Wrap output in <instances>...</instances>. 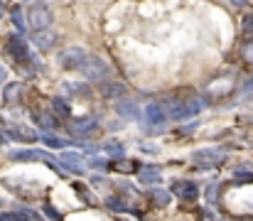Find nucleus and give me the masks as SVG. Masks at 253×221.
I'll return each instance as SVG.
<instances>
[{
	"instance_id": "nucleus-7",
	"label": "nucleus",
	"mask_w": 253,
	"mask_h": 221,
	"mask_svg": "<svg viewBox=\"0 0 253 221\" xmlns=\"http://www.w3.org/2000/svg\"><path fill=\"white\" fill-rule=\"evenodd\" d=\"M192 157L202 167H214V165H221L224 162V150H219V147H204V150H197Z\"/></svg>"
},
{
	"instance_id": "nucleus-5",
	"label": "nucleus",
	"mask_w": 253,
	"mask_h": 221,
	"mask_svg": "<svg viewBox=\"0 0 253 221\" xmlns=\"http://www.w3.org/2000/svg\"><path fill=\"white\" fill-rule=\"evenodd\" d=\"M82 72L88 81H103L108 76V64L101 59V57H88L82 67Z\"/></svg>"
},
{
	"instance_id": "nucleus-21",
	"label": "nucleus",
	"mask_w": 253,
	"mask_h": 221,
	"mask_svg": "<svg viewBox=\"0 0 253 221\" xmlns=\"http://www.w3.org/2000/svg\"><path fill=\"white\" fill-rule=\"evenodd\" d=\"M113 170H118V172H133V170H138V162H126V160H116V162H113Z\"/></svg>"
},
{
	"instance_id": "nucleus-29",
	"label": "nucleus",
	"mask_w": 253,
	"mask_h": 221,
	"mask_svg": "<svg viewBox=\"0 0 253 221\" xmlns=\"http://www.w3.org/2000/svg\"><path fill=\"white\" fill-rule=\"evenodd\" d=\"M44 209H47V214H49V217H52V219H54V221H59V219H62V217H59V214H57V212H54V209H52L49 204H47Z\"/></svg>"
},
{
	"instance_id": "nucleus-25",
	"label": "nucleus",
	"mask_w": 253,
	"mask_h": 221,
	"mask_svg": "<svg viewBox=\"0 0 253 221\" xmlns=\"http://www.w3.org/2000/svg\"><path fill=\"white\" fill-rule=\"evenodd\" d=\"M103 150H106L108 155H116V157H118V155H123V147H121V145H116V143H108V145L103 147Z\"/></svg>"
},
{
	"instance_id": "nucleus-30",
	"label": "nucleus",
	"mask_w": 253,
	"mask_h": 221,
	"mask_svg": "<svg viewBox=\"0 0 253 221\" xmlns=\"http://www.w3.org/2000/svg\"><path fill=\"white\" fill-rule=\"evenodd\" d=\"M5 79H7V72H5V67H2V64H0V84H2V81H5Z\"/></svg>"
},
{
	"instance_id": "nucleus-33",
	"label": "nucleus",
	"mask_w": 253,
	"mask_h": 221,
	"mask_svg": "<svg viewBox=\"0 0 253 221\" xmlns=\"http://www.w3.org/2000/svg\"><path fill=\"white\" fill-rule=\"evenodd\" d=\"M0 2H5V0H0Z\"/></svg>"
},
{
	"instance_id": "nucleus-18",
	"label": "nucleus",
	"mask_w": 253,
	"mask_h": 221,
	"mask_svg": "<svg viewBox=\"0 0 253 221\" xmlns=\"http://www.w3.org/2000/svg\"><path fill=\"white\" fill-rule=\"evenodd\" d=\"M0 221H40L35 212H10V214H0Z\"/></svg>"
},
{
	"instance_id": "nucleus-23",
	"label": "nucleus",
	"mask_w": 253,
	"mask_h": 221,
	"mask_svg": "<svg viewBox=\"0 0 253 221\" xmlns=\"http://www.w3.org/2000/svg\"><path fill=\"white\" fill-rule=\"evenodd\" d=\"M241 57H244L249 64H253V40L251 42H246V44L241 47Z\"/></svg>"
},
{
	"instance_id": "nucleus-20",
	"label": "nucleus",
	"mask_w": 253,
	"mask_h": 221,
	"mask_svg": "<svg viewBox=\"0 0 253 221\" xmlns=\"http://www.w3.org/2000/svg\"><path fill=\"white\" fill-rule=\"evenodd\" d=\"M150 197H153V202H155L158 207L169 204V192H165V189H153V192H150Z\"/></svg>"
},
{
	"instance_id": "nucleus-4",
	"label": "nucleus",
	"mask_w": 253,
	"mask_h": 221,
	"mask_svg": "<svg viewBox=\"0 0 253 221\" xmlns=\"http://www.w3.org/2000/svg\"><path fill=\"white\" fill-rule=\"evenodd\" d=\"M27 25H30L35 32L47 30V27L52 25V12H49V7H44V5L30 7V12H27Z\"/></svg>"
},
{
	"instance_id": "nucleus-24",
	"label": "nucleus",
	"mask_w": 253,
	"mask_h": 221,
	"mask_svg": "<svg viewBox=\"0 0 253 221\" xmlns=\"http://www.w3.org/2000/svg\"><path fill=\"white\" fill-rule=\"evenodd\" d=\"M241 30H244V35H253V12H249V15L244 17V22H241Z\"/></svg>"
},
{
	"instance_id": "nucleus-32",
	"label": "nucleus",
	"mask_w": 253,
	"mask_h": 221,
	"mask_svg": "<svg viewBox=\"0 0 253 221\" xmlns=\"http://www.w3.org/2000/svg\"><path fill=\"white\" fill-rule=\"evenodd\" d=\"M0 145H2V135H0Z\"/></svg>"
},
{
	"instance_id": "nucleus-22",
	"label": "nucleus",
	"mask_w": 253,
	"mask_h": 221,
	"mask_svg": "<svg viewBox=\"0 0 253 221\" xmlns=\"http://www.w3.org/2000/svg\"><path fill=\"white\" fill-rule=\"evenodd\" d=\"M42 140H44L47 145H52V147H64L67 145V140H62V138H57V135H52V133H44Z\"/></svg>"
},
{
	"instance_id": "nucleus-3",
	"label": "nucleus",
	"mask_w": 253,
	"mask_h": 221,
	"mask_svg": "<svg viewBox=\"0 0 253 221\" xmlns=\"http://www.w3.org/2000/svg\"><path fill=\"white\" fill-rule=\"evenodd\" d=\"M10 160H15V162H25V160H44L52 170H57V172L64 170V167H62L59 162H54V157H52L49 152H44V150H12V152H10Z\"/></svg>"
},
{
	"instance_id": "nucleus-10",
	"label": "nucleus",
	"mask_w": 253,
	"mask_h": 221,
	"mask_svg": "<svg viewBox=\"0 0 253 221\" xmlns=\"http://www.w3.org/2000/svg\"><path fill=\"white\" fill-rule=\"evenodd\" d=\"M59 165L64 167V170H69V172H82L84 170V160H82V155H77V152H62L59 155Z\"/></svg>"
},
{
	"instance_id": "nucleus-15",
	"label": "nucleus",
	"mask_w": 253,
	"mask_h": 221,
	"mask_svg": "<svg viewBox=\"0 0 253 221\" xmlns=\"http://www.w3.org/2000/svg\"><path fill=\"white\" fill-rule=\"evenodd\" d=\"M32 42H35L40 49H52V47L57 44V35L49 32V30H40V32H35Z\"/></svg>"
},
{
	"instance_id": "nucleus-27",
	"label": "nucleus",
	"mask_w": 253,
	"mask_h": 221,
	"mask_svg": "<svg viewBox=\"0 0 253 221\" xmlns=\"http://www.w3.org/2000/svg\"><path fill=\"white\" fill-rule=\"evenodd\" d=\"M253 91V76H249L246 81H244V86H241V96H249Z\"/></svg>"
},
{
	"instance_id": "nucleus-12",
	"label": "nucleus",
	"mask_w": 253,
	"mask_h": 221,
	"mask_svg": "<svg viewBox=\"0 0 253 221\" xmlns=\"http://www.w3.org/2000/svg\"><path fill=\"white\" fill-rule=\"evenodd\" d=\"M93 128H96V118H93V116H82V118L69 121V131H72L74 135L88 133V131H93Z\"/></svg>"
},
{
	"instance_id": "nucleus-9",
	"label": "nucleus",
	"mask_w": 253,
	"mask_h": 221,
	"mask_svg": "<svg viewBox=\"0 0 253 221\" xmlns=\"http://www.w3.org/2000/svg\"><path fill=\"white\" fill-rule=\"evenodd\" d=\"M231 88H234V79L231 76H219V79H214L207 86V93L209 96H226Z\"/></svg>"
},
{
	"instance_id": "nucleus-1",
	"label": "nucleus",
	"mask_w": 253,
	"mask_h": 221,
	"mask_svg": "<svg viewBox=\"0 0 253 221\" xmlns=\"http://www.w3.org/2000/svg\"><path fill=\"white\" fill-rule=\"evenodd\" d=\"M202 106H204V101L199 96L189 93L187 98H172L168 103V113L169 118H174V121H189V118H194L202 111Z\"/></svg>"
},
{
	"instance_id": "nucleus-17",
	"label": "nucleus",
	"mask_w": 253,
	"mask_h": 221,
	"mask_svg": "<svg viewBox=\"0 0 253 221\" xmlns=\"http://www.w3.org/2000/svg\"><path fill=\"white\" fill-rule=\"evenodd\" d=\"M116 111H118L123 118H138V106H135L130 98H123V101L116 106Z\"/></svg>"
},
{
	"instance_id": "nucleus-8",
	"label": "nucleus",
	"mask_w": 253,
	"mask_h": 221,
	"mask_svg": "<svg viewBox=\"0 0 253 221\" xmlns=\"http://www.w3.org/2000/svg\"><path fill=\"white\" fill-rule=\"evenodd\" d=\"M5 135L12 138V140H20V143H32V140H37V133H35L32 128H27V126H10V128H5Z\"/></svg>"
},
{
	"instance_id": "nucleus-14",
	"label": "nucleus",
	"mask_w": 253,
	"mask_h": 221,
	"mask_svg": "<svg viewBox=\"0 0 253 221\" xmlns=\"http://www.w3.org/2000/svg\"><path fill=\"white\" fill-rule=\"evenodd\" d=\"M165 118H168V113H165L163 103H150V106H145V121H148L150 126H160V123H165Z\"/></svg>"
},
{
	"instance_id": "nucleus-16",
	"label": "nucleus",
	"mask_w": 253,
	"mask_h": 221,
	"mask_svg": "<svg viewBox=\"0 0 253 221\" xmlns=\"http://www.w3.org/2000/svg\"><path fill=\"white\" fill-rule=\"evenodd\" d=\"M160 175H163V170L158 167V165H145V167H140V182L143 184H155L158 179H160Z\"/></svg>"
},
{
	"instance_id": "nucleus-6",
	"label": "nucleus",
	"mask_w": 253,
	"mask_h": 221,
	"mask_svg": "<svg viewBox=\"0 0 253 221\" xmlns=\"http://www.w3.org/2000/svg\"><path fill=\"white\" fill-rule=\"evenodd\" d=\"M86 59H88V57L84 54V49L69 47V49H64V52L59 54V67H64V69H82Z\"/></svg>"
},
{
	"instance_id": "nucleus-11",
	"label": "nucleus",
	"mask_w": 253,
	"mask_h": 221,
	"mask_svg": "<svg viewBox=\"0 0 253 221\" xmlns=\"http://www.w3.org/2000/svg\"><path fill=\"white\" fill-rule=\"evenodd\" d=\"M172 192H174L177 197H182L184 202H194V199L199 197V187H197L194 182H177V184L172 187Z\"/></svg>"
},
{
	"instance_id": "nucleus-13",
	"label": "nucleus",
	"mask_w": 253,
	"mask_h": 221,
	"mask_svg": "<svg viewBox=\"0 0 253 221\" xmlns=\"http://www.w3.org/2000/svg\"><path fill=\"white\" fill-rule=\"evenodd\" d=\"M22 93H25V84H20V81L7 84V86H5V93H2V101H5L7 106H15V103H20Z\"/></svg>"
},
{
	"instance_id": "nucleus-19",
	"label": "nucleus",
	"mask_w": 253,
	"mask_h": 221,
	"mask_svg": "<svg viewBox=\"0 0 253 221\" xmlns=\"http://www.w3.org/2000/svg\"><path fill=\"white\" fill-rule=\"evenodd\" d=\"M52 108H54L57 116H69V103H67L64 98H59V96L52 98Z\"/></svg>"
},
{
	"instance_id": "nucleus-2",
	"label": "nucleus",
	"mask_w": 253,
	"mask_h": 221,
	"mask_svg": "<svg viewBox=\"0 0 253 221\" xmlns=\"http://www.w3.org/2000/svg\"><path fill=\"white\" fill-rule=\"evenodd\" d=\"M5 57H10L20 69H30V54H27V44L22 37L17 35H10L7 42H5Z\"/></svg>"
},
{
	"instance_id": "nucleus-28",
	"label": "nucleus",
	"mask_w": 253,
	"mask_h": 221,
	"mask_svg": "<svg viewBox=\"0 0 253 221\" xmlns=\"http://www.w3.org/2000/svg\"><path fill=\"white\" fill-rule=\"evenodd\" d=\"M88 165H91V167H98V170H101V167L106 170V160H98V157H91V160H88Z\"/></svg>"
},
{
	"instance_id": "nucleus-26",
	"label": "nucleus",
	"mask_w": 253,
	"mask_h": 221,
	"mask_svg": "<svg viewBox=\"0 0 253 221\" xmlns=\"http://www.w3.org/2000/svg\"><path fill=\"white\" fill-rule=\"evenodd\" d=\"M12 20H15V25L22 30L25 27V20H22V15H20V7H12Z\"/></svg>"
},
{
	"instance_id": "nucleus-31",
	"label": "nucleus",
	"mask_w": 253,
	"mask_h": 221,
	"mask_svg": "<svg viewBox=\"0 0 253 221\" xmlns=\"http://www.w3.org/2000/svg\"><path fill=\"white\" fill-rule=\"evenodd\" d=\"M229 2H234V5H244L246 0H229Z\"/></svg>"
}]
</instances>
